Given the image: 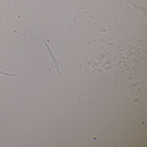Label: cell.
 I'll list each match as a JSON object with an SVG mask.
<instances>
[{
	"label": "cell",
	"instance_id": "obj_1",
	"mask_svg": "<svg viewBox=\"0 0 147 147\" xmlns=\"http://www.w3.org/2000/svg\"><path fill=\"white\" fill-rule=\"evenodd\" d=\"M42 38L43 41L45 45V47H46V49H47V50H48V52H49V54L50 55L52 59V61H53V62H54V64H55V66L56 68L57 69H57V64L55 58V56H54V54H53V52H52V50L51 49L50 47L49 46L48 44L46 42L44 38Z\"/></svg>",
	"mask_w": 147,
	"mask_h": 147
}]
</instances>
